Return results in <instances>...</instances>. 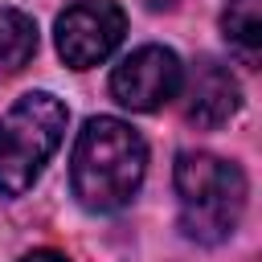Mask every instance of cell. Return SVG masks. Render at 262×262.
<instances>
[{
	"mask_svg": "<svg viewBox=\"0 0 262 262\" xmlns=\"http://www.w3.org/2000/svg\"><path fill=\"white\" fill-rule=\"evenodd\" d=\"M143 172H147V143L131 123L115 115L86 119L70 156V188L82 209L119 213L139 192Z\"/></svg>",
	"mask_w": 262,
	"mask_h": 262,
	"instance_id": "cell-1",
	"label": "cell"
},
{
	"mask_svg": "<svg viewBox=\"0 0 262 262\" xmlns=\"http://www.w3.org/2000/svg\"><path fill=\"white\" fill-rule=\"evenodd\" d=\"M37 53V25L20 8H0V70H20Z\"/></svg>",
	"mask_w": 262,
	"mask_h": 262,
	"instance_id": "cell-8",
	"label": "cell"
},
{
	"mask_svg": "<svg viewBox=\"0 0 262 262\" xmlns=\"http://www.w3.org/2000/svg\"><path fill=\"white\" fill-rule=\"evenodd\" d=\"M180 90H184V119L196 123V127H221L242 106L237 78L213 57L196 61V70L180 82Z\"/></svg>",
	"mask_w": 262,
	"mask_h": 262,
	"instance_id": "cell-6",
	"label": "cell"
},
{
	"mask_svg": "<svg viewBox=\"0 0 262 262\" xmlns=\"http://www.w3.org/2000/svg\"><path fill=\"white\" fill-rule=\"evenodd\" d=\"M127 33V12L119 0H74L53 29L57 53L70 70H90L106 61Z\"/></svg>",
	"mask_w": 262,
	"mask_h": 262,
	"instance_id": "cell-4",
	"label": "cell"
},
{
	"mask_svg": "<svg viewBox=\"0 0 262 262\" xmlns=\"http://www.w3.org/2000/svg\"><path fill=\"white\" fill-rule=\"evenodd\" d=\"M20 262H70V258L57 254V250H33V254H25Z\"/></svg>",
	"mask_w": 262,
	"mask_h": 262,
	"instance_id": "cell-9",
	"label": "cell"
},
{
	"mask_svg": "<svg viewBox=\"0 0 262 262\" xmlns=\"http://www.w3.org/2000/svg\"><path fill=\"white\" fill-rule=\"evenodd\" d=\"M70 111L49 90L20 94L0 115V196H20L33 188L49 156L61 147Z\"/></svg>",
	"mask_w": 262,
	"mask_h": 262,
	"instance_id": "cell-3",
	"label": "cell"
},
{
	"mask_svg": "<svg viewBox=\"0 0 262 262\" xmlns=\"http://www.w3.org/2000/svg\"><path fill=\"white\" fill-rule=\"evenodd\" d=\"M221 33L242 66H258L262 53V0H229L221 12Z\"/></svg>",
	"mask_w": 262,
	"mask_h": 262,
	"instance_id": "cell-7",
	"label": "cell"
},
{
	"mask_svg": "<svg viewBox=\"0 0 262 262\" xmlns=\"http://www.w3.org/2000/svg\"><path fill=\"white\" fill-rule=\"evenodd\" d=\"M176 196H180V229L201 246L225 242L246 209V172L233 160L213 151H180L176 156Z\"/></svg>",
	"mask_w": 262,
	"mask_h": 262,
	"instance_id": "cell-2",
	"label": "cell"
},
{
	"mask_svg": "<svg viewBox=\"0 0 262 262\" xmlns=\"http://www.w3.org/2000/svg\"><path fill=\"white\" fill-rule=\"evenodd\" d=\"M184 82V66L172 49L164 45H139L135 53H127L115 74H111V94L119 106L127 111H160L180 94Z\"/></svg>",
	"mask_w": 262,
	"mask_h": 262,
	"instance_id": "cell-5",
	"label": "cell"
}]
</instances>
